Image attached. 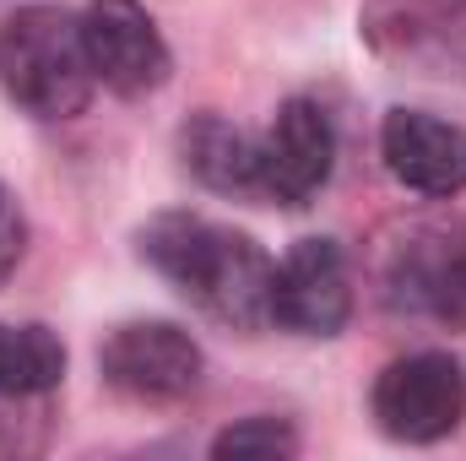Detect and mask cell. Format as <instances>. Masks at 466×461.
I'll list each match as a JSON object with an SVG mask.
<instances>
[{"mask_svg":"<svg viewBox=\"0 0 466 461\" xmlns=\"http://www.w3.org/2000/svg\"><path fill=\"white\" fill-rule=\"evenodd\" d=\"M141 261L163 282H174L201 315L233 332L271 326V255L249 233H233L196 212H163L141 229Z\"/></svg>","mask_w":466,"mask_h":461,"instance_id":"cell-1","label":"cell"},{"mask_svg":"<svg viewBox=\"0 0 466 461\" xmlns=\"http://www.w3.org/2000/svg\"><path fill=\"white\" fill-rule=\"evenodd\" d=\"M82 22L66 5H22L0 22V93L33 119H76L93 104Z\"/></svg>","mask_w":466,"mask_h":461,"instance_id":"cell-2","label":"cell"},{"mask_svg":"<svg viewBox=\"0 0 466 461\" xmlns=\"http://www.w3.org/2000/svg\"><path fill=\"white\" fill-rule=\"evenodd\" d=\"M374 424L401 440V446H434L445 435H456L466 418V369L451 353H412L396 358L380 380H374Z\"/></svg>","mask_w":466,"mask_h":461,"instance_id":"cell-3","label":"cell"},{"mask_svg":"<svg viewBox=\"0 0 466 461\" xmlns=\"http://www.w3.org/2000/svg\"><path fill=\"white\" fill-rule=\"evenodd\" d=\"M337 169V125L315 98H288L255 141V190L277 207H309Z\"/></svg>","mask_w":466,"mask_h":461,"instance_id":"cell-4","label":"cell"},{"mask_svg":"<svg viewBox=\"0 0 466 461\" xmlns=\"http://www.w3.org/2000/svg\"><path fill=\"white\" fill-rule=\"evenodd\" d=\"M352 315V271L337 239H299L271 266L266 321L293 337H337Z\"/></svg>","mask_w":466,"mask_h":461,"instance_id":"cell-5","label":"cell"},{"mask_svg":"<svg viewBox=\"0 0 466 461\" xmlns=\"http://www.w3.org/2000/svg\"><path fill=\"white\" fill-rule=\"evenodd\" d=\"M98 369L119 396L141 407H168L201 385L207 364H201V347L190 343V332L168 321H130L109 332V343L98 347Z\"/></svg>","mask_w":466,"mask_h":461,"instance_id":"cell-6","label":"cell"},{"mask_svg":"<svg viewBox=\"0 0 466 461\" xmlns=\"http://www.w3.org/2000/svg\"><path fill=\"white\" fill-rule=\"evenodd\" d=\"M76 22H82L93 82H104L109 93L147 98L168 82L174 60H168V44L141 0H87V11Z\"/></svg>","mask_w":466,"mask_h":461,"instance_id":"cell-7","label":"cell"},{"mask_svg":"<svg viewBox=\"0 0 466 461\" xmlns=\"http://www.w3.org/2000/svg\"><path fill=\"white\" fill-rule=\"evenodd\" d=\"M385 299L407 315L466 332V233L418 229L401 239L385 271Z\"/></svg>","mask_w":466,"mask_h":461,"instance_id":"cell-8","label":"cell"},{"mask_svg":"<svg viewBox=\"0 0 466 461\" xmlns=\"http://www.w3.org/2000/svg\"><path fill=\"white\" fill-rule=\"evenodd\" d=\"M380 152H385L390 179L418 196L466 190V130L429 109H390L380 125Z\"/></svg>","mask_w":466,"mask_h":461,"instance_id":"cell-9","label":"cell"},{"mask_svg":"<svg viewBox=\"0 0 466 461\" xmlns=\"http://www.w3.org/2000/svg\"><path fill=\"white\" fill-rule=\"evenodd\" d=\"M179 158L207 190L238 196V201H260V190H255V141L238 125H228L223 115L190 119L179 130Z\"/></svg>","mask_w":466,"mask_h":461,"instance_id":"cell-10","label":"cell"},{"mask_svg":"<svg viewBox=\"0 0 466 461\" xmlns=\"http://www.w3.org/2000/svg\"><path fill=\"white\" fill-rule=\"evenodd\" d=\"M66 374V347L49 326L0 321V396H44Z\"/></svg>","mask_w":466,"mask_h":461,"instance_id":"cell-11","label":"cell"},{"mask_svg":"<svg viewBox=\"0 0 466 461\" xmlns=\"http://www.w3.org/2000/svg\"><path fill=\"white\" fill-rule=\"evenodd\" d=\"M212 461H299V429L288 418H238L212 440Z\"/></svg>","mask_w":466,"mask_h":461,"instance_id":"cell-12","label":"cell"},{"mask_svg":"<svg viewBox=\"0 0 466 461\" xmlns=\"http://www.w3.org/2000/svg\"><path fill=\"white\" fill-rule=\"evenodd\" d=\"M27 255V218H22V201L0 185V282L22 266Z\"/></svg>","mask_w":466,"mask_h":461,"instance_id":"cell-13","label":"cell"}]
</instances>
